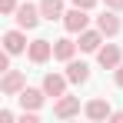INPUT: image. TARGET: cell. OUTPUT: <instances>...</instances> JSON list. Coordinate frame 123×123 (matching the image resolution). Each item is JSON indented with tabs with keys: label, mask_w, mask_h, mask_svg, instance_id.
Segmentation results:
<instances>
[{
	"label": "cell",
	"mask_w": 123,
	"mask_h": 123,
	"mask_svg": "<svg viewBox=\"0 0 123 123\" xmlns=\"http://www.w3.org/2000/svg\"><path fill=\"white\" fill-rule=\"evenodd\" d=\"M103 3H106L110 10H123V0H103Z\"/></svg>",
	"instance_id": "cell-19"
},
{
	"label": "cell",
	"mask_w": 123,
	"mask_h": 123,
	"mask_svg": "<svg viewBox=\"0 0 123 123\" xmlns=\"http://www.w3.org/2000/svg\"><path fill=\"white\" fill-rule=\"evenodd\" d=\"M43 93H47V97H63V93H67V73H47V77H43Z\"/></svg>",
	"instance_id": "cell-7"
},
{
	"label": "cell",
	"mask_w": 123,
	"mask_h": 123,
	"mask_svg": "<svg viewBox=\"0 0 123 123\" xmlns=\"http://www.w3.org/2000/svg\"><path fill=\"white\" fill-rule=\"evenodd\" d=\"M27 53H30V60H33V63H47V60H50V53H53V43H50V40H33Z\"/></svg>",
	"instance_id": "cell-11"
},
{
	"label": "cell",
	"mask_w": 123,
	"mask_h": 123,
	"mask_svg": "<svg viewBox=\"0 0 123 123\" xmlns=\"http://www.w3.org/2000/svg\"><path fill=\"white\" fill-rule=\"evenodd\" d=\"M97 30H100L103 37H117V33H120V17H117V13H103V17H97Z\"/></svg>",
	"instance_id": "cell-12"
},
{
	"label": "cell",
	"mask_w": 123,
	"mask_h": 123,
	"mask_svg": "<svg viewBox=\"0 0 123 123\" xmlns=\"http://www.w3.org/2000/svg\"><path fill=\"white\" fill-rule=\"evenodd\" d=\"M73 7H83V10H90V7H97V0H73Z\"/></svg>",
	"instance_id": "cell-17"
},
{
	"label": "cell",
	"mask_w": 123,
	"mask_h": 123,
	"mask_svg": "<svg viewBox=\"0 0 123 123\" xmlns=\"http://www.w3.org/2000/svg\"><path fill=\"white\" fill-rule=\"evenodd\" d=\"M23 86H27V77H23L20 70H7V73H3V80H0V90H3L7 97H17Z\"/></svg>",
	"instance_id": "cell-3"
},
{
	"label": "cell",
	"mask_w": 123,
	"mask_h": 123,
	"mask_svg": "<svg viewBox=\"0 0 123 123\" xmlns=\"http://www.w3.org/2000/svg\"><path fill=\"white\" fill-rule=\"evenodd\" d=\"M86 23H90V17H86V10H83V7H73V10H67V13H63V27H67L70 33H83V30H86Z\"/></svg>",
	"instance_id": "cell-2"
},
{
	"label": "cell",
	"mask_w": 123,
	"mask_h": 123,
	"mask_svg": "<svg viewBox=\"0 0 123 123\" xmlns=\"http://www.w3.org/2000/svg\"><path fill=\"white\" fill-rule=\"evenodd\" d=\"M0 70H10V53H0Z\"/></svg>",
	"instance_id": "cell-18"
},
{
	"label": "cell",
	"mask_w": 123,
	"mask_h": 123,
	"mask_svg": "<svg viewBox=\"0 0 123 123\" xmlns=\"http://www.w3.org/2000/svg\"><path fill=\"white\" fill-rule=\"evenodd\" d=\"M0 123H13V113L10 110H0Z\"/></svg>",
	"instance_id": "cell-20"
},
{
	"label": "cell",
	"mask_w": 123,
	"mask_h": 123,
	"mask_svg": "<svg viewBox=\"0 0 123 123\" xmlns=\"http://www.w3.org/2000/svg\"><path fill=\"white\" fill-rule=\"evenodd\" d=\"M67 80L70 83H86L90 80V67L83 60H67Z\"/></svg>",
	"instance_id": "cell-8"
},
{
	"label": "cell",
	"mask_w": 123,
	"mask_h": 123,
	"mask_svg": "<svg viewBox=\"0 0 123 123\" xmlns=\"http://www.w3.org/2000/svg\"><path fill=\"white\" fill-rule=\"evenodd\" d=\"M40 13L47 20H60L63 17V0H40Z\"/></svg>",
	"instance_id": "cell-15"
},
{
	"label": "cell",
	"mask_w": 123,
	"mask_h": 123,
	"mask_svg": "<svg viewBox=\"0 0 123 123\" xmlns=\"http://www.w3.org/2000/svg\"><path fill=\"white\" fill-rule=\"evenodd\" d=\"M73 53H77V43L73 40H67V37H63V40H57L53 43V57H57V60H73Z\"/></svg>",
	"instance_id": "cell-14"
},
{
	"label": "cell",
	"mask_w": 123,
	"mask_h": 123,
	"mask_svg": "<svg viewBox=\"0 0 123 123\" xmlns=\"http://www.w3.org/2000/svg\"><path fill=\"white\" fill-rule=\"evenodd\" d=\"M110 120H113V123H123V110H117V113H110Z\"/></svg>",
	"instance_id": "cell-22"
},
{
	"label": "cell",
	"mask_w": 123,
	"mask_h": 123,
	"mask_svg": "<svg viewBox=\"0 0 123 123\" xmlns=\"http://www.w3.org/2000/svg\"><path fill=\"white\" fill-rule=\"evenodd\" d=\"M100 43H103L100 30H83V33H80V50H86V53H97Z\"/></svg>",
	"instance_id": "cell-13"
},
{
	"label": "cell",
	"mask_w": 123,
	"mask_h": 123,
	"mask_svg": "<svg viewBox=\"0 0 123 123\" xmlns=\"http://www.w3.org/2000/svg\"><path fill=\"white\" fill-rule=\"evenodd\" d=\"M40 3H37V7H33V3H20V7H17V13H13V20H17V27H20V30H33V27H37V23H40Z\"/></svg>",
	"instance_id": "cell-1"
},
{
	"label": "cell",
	"mask_w": 123,
	"mask_h": 123,
	"mask_svg": "<svg viewBox=\"0 0 123 123\" xmlns=\"http://www.w3.org/2000/svg\"><path fill=\"white\" fill-rule=\"evenodd\" d=\"M113 80H117V86H123V63L117 67V73H113Z\"/></svg>",
	"instance_id": "cell-21"
},
{
	"label": "cell",
	"mask_w": 123,
	"mask_h": 123,
	"mask_svg": "<svg viewBox=\"0 0 123 123\" xmlns=\"http://www.w3.org/2000/svg\"><path fill=\"white\" fill-rule=\"evenodd\" d=\"M17 7H20L17 0H0V10H3L7 17H10V13H17Z\"/></svg>",
	"instance_id": "cell-16"
},
{
	"label": "cell",
	"mask_w": 123,
	"mask_h": 123,
	"mask_svg": "<svg viewBox=\"0 0 123 123\" xmlns=\"http://www.w3.org/2000/svg\"><path fill=\"white\" fill-rule=\"evenodd\" d=\"M3 50L7 53H23L27 50V37H23L20 30H7L3 33Z\"/></svg>",
	"instance_id": "cell-10"
},
{
	"label": "cell",
	"mask_w": 123,
	"mask_h": 123,
	"mask_svg": "<svg viewBox=\"0 0 123 123\" xmlns=\"http://www.w3.org/2000/svg\"><path fill=\"white\" fill-rule=\"evenodd\" d=\"M97 60H100L103 70H117V67H120V47H117V43L100 47V50H97Z\"/></svg>",
	"instance_id": "cell-6"
},
{
	"label": "cell",
	"mask_w": 123,
	"mask_h": 123,
	"mask_svg": "<svg viewBox=\"0 0 123 123\" xmlns=\"http://www.w3.org/2000/svg\"><path fill=\"white\" fill-rule=\"evenodd\" d=\"M77 113H80V100H77V97H67V93L57 97V106H53V117H57V120H70V117H77Z\"/></svg>",
	"instance_id": "cell-4"
},
{
	"label": "cell",
	"mask_w": 123,
	"mask_h": 123,
	"mask_svg": "<svg viewBox=\"0 0 123 123\" xmlns=\"http://www.w3.org/2000/svg\"><path fill=\"white\" fill-rule=\"evenodd\" d=\"M43 97H47V93H43V86H40V90H33V86H23L20 93H17V100H20V106H23V110H40V106H43Z\"/></svg>",
	"instance_id": "cell-5"
},
{
	"label": "cell",
	"mask_w": 123,
	"mask_h": 123,
	"mask_svg": "<svg viewBox=\"0 0 123 123\" xmlns=\"http://www.w3.org/2000/svg\"><path fill=\"white\" fill-rule=\"evenodd\" d=\"M83 113H86L90 120H110V113H113V110H110V103H106V100L97 97V100H90L86 106H83Z\"/></svg>",
	"instance_id": "cell-9"
}]
</instances>
